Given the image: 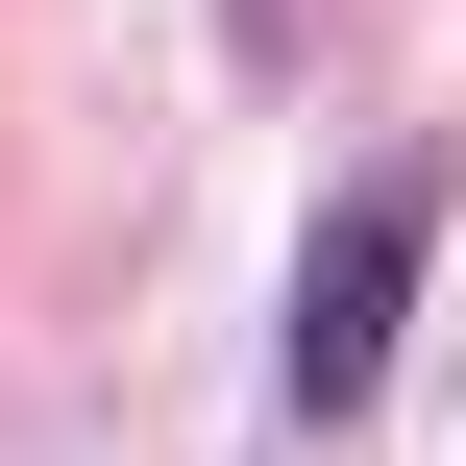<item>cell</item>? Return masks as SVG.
<instances>
[{
	"label": "cell",
	"instance_id": "6da1fadb",
	"mask_svg": "<svg viewBox=\"0 0 466 466\" xmlns=\"http://www.w3.org/2000/svg\"><path fill=\"white\" fill-rule=\"evenodd\" d=\"M393 295H418V172H369V197L319 221V270H295V418H344V393L393 369Z\"/></svg>",
	"mask_w": 466,
	"mask_h": 466
}]
</instances>
